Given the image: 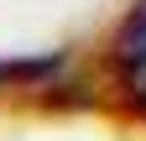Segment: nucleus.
<instances>
[{
    "label": "nucleus",
    "mask_w": 146,
    "mask_h": 141,
    "mask_svg": "<svg viewBox=\"0 0 146 141\" xmlns=\"http://www.w3.org/2000/svg\"><path fill=\"white\" fill-rule=\"evenodd\" d=\"M11 73H16V68H0V78H11Z\"/></svg>",
    "instance_id": "f03ea898"
},
{
    "label": "nucleus",
    "mask_w": 146,
    "mask_h": 141,
    "mask_svg": "<svg viewBox=\"0 0 146 141\" xmlns=\"http://www.w3.org/2000/svg\"><path fill=\"white\" fill-rule=\"evenodd\" d=\"M141 58H146V0H136L131 16H125L120 31H115V63L131 68V63H141Z\"/></svg>",
    "instance_id": "f257e3e1"
}]
</instances>
